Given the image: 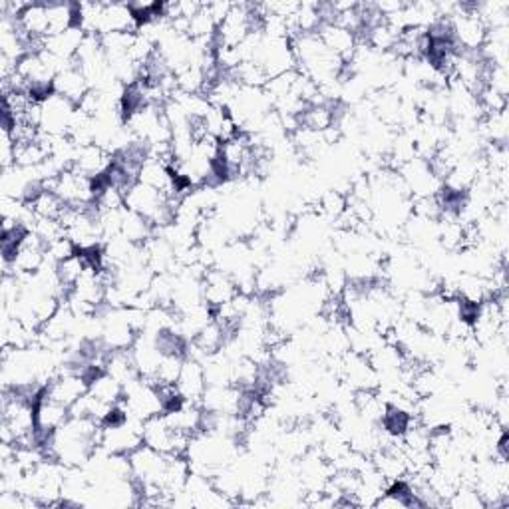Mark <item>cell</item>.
<instances>
[{"instance_id":"3","label":"cell","mask_w":509,"mask_h":509,"mask_svg":"<svg viewBox=\"0 0 509 509\" xmlns=\"http://www.w3.org/2000/svg\"><path fill=\"white\" fill-rule=\"evenodd\" d=\"M192 438L193 436H187V433L177 432L169 426V422L165 420L164 414L144 422V444L162 451V454L185 456Z\"/></svg>"},{"instance_id":"11","label":"cell","mask_w":509,"mask_h":509,"mask_svg":"<svg viewBox=\"0 0 509 509\" xmlns=\"http://www.w3.org/2000/svg\"><path fill=\"white\" fill-rule=\"evenodd\" d=\"M68 418L70 408L50 400L49 396L44 394L36 398V432L40 433L42 440H46L52 432L58 430Z\"/></svg>"},{"instance_id":"1","label":"cell","mask_w":509,"mask_h":509,"mask_svg":"<svg viewBox=\"0 0 509 509\" xmlns=\"http://www.w3.org/2000/svg\"><path fill=\"white\" fill-rule=\"evenodd\" d=\"M120 404L121 408H124L126 416L141 422L159 416V414L165 412L157 384L144 379H136L134 382L124 386V398H121Z\"/></svg>"},{"instance_id":"9","label":"cell","mask_w":509,"mask_h":509,"mask_svg":"<svg viewBox=\"0 0 509 509\" xmlns=\"http://www.w3.org/2000/svg\"><path fill=\"white\" fill-rule=\"evenodd\" d=\"M317 36L328 50H331L335 56H338V58L344 62V66L351 62V58L358 49V44H361L358 34L346 31V28L333 24V22L320 24L318 31H317Z\"/></svg>"},{"instance_id":"2","label":"cell","mask_w":509,"mask_h":509,"mask_svg":"<svg viewBox=\"0 0 509 509\" xmlns=\"http://www.w3.org/2000/svg\"><path fill=\"white\" fill-rule=\"evenodd\" d=\"M44 187L54 192L70 207H92L96 203L98 183L94 179L78 174L76 169H66L58 177L46 182Z\"/></svg>"},{"instance_id":"13","label":"cell","mask_w":509,"mask_h":509,"mask_svg":"<svg viewBox=\"0 0 509 509\" xmlns=\"http://www.w3.org/2000/svg\"><path fill=\"white\" fill-rule=\"evenodd\" d=\"M84 39H86V34H84L82 28L80 26H72V28H68V31H64V32L46 36V39L42 40L40 49L54 54L56 58H60L64 62H74V58H76V54L80 50Z\"/></svg>"},{"instance_id":"21","label":"cell","mask_w":509,"mask_h":509,"mask_svg":"<svg viewBox=\"0 0 509 509\" xmlns=\"http://www.w3.org/2000/svg\"><path fill=\"white\" fill-rule=\"evenodd\" d=\"M446 505L456 507V509H478V507H486L484 499L479 497L478 489L469 484H460L454 494L448 497Z\"/></svg>"},{"instance_id":"12","label":"cell","mask_w":509,"mask_h":509,"mask_svg":"<svg viewBox=\"0 0 509 509\" xmlns=\"http://www.w3.org/2000/svg\"><path fill=\"white\" fill-rule=\"evenodd\" d=\"M90 82L84 76V72L78 68L76 62H72L68 68H64L58 76L54 78L52 92L60 94L66 100H70L72 103H78L86 98V94L90 92Z\"/></svg>"},{"instance_id":"6","label":"cell","mask_w":509,"mask_h":509,"mask_svg":"<svg viewBox=\"0 0 509 509\" xmlns=\"http://www.w3.org/2000/svg\"><path fill=\"white\" fill-rule=\"evenodd\" d=\"M88 392V379L80 372L74 371H64L54 376V379L46 384L42 390L44 396H49L50 400L62 404V406L70 408L72 404H76L84 394Z\"/></svg>"},{"instance_id":"15","label":"cell","mask_w":509,"mask_h":509,"mask_svg":"<svg viewBox=\"0 0 509 509\" xmlns=\"http://www.w3.org/2000/svg\"><path fill=\"white\" fill-rule=\"evenodd\" d=\"M88 394L103 404H110V406H118L124 398V384L116 380L110 372L102 371L88 380Z\"/></svg>"},{"instance_id":"4","label":"cell","mask_w":509,"mask_h":509,"mask_svg":"<svg viewBox=\"0 0 509 509\" xmlns=\"http://www.w3.org/2000/svg\"><path fill=\"white\" fill-rule=\"evenodd\" d=\"M254 62L265 70L269 80L297 70V60L293 54V46H290V39H269V36L263 34Z\"/></svg>"},{"instance_id":"5","label":"cell","mask_w":509,"mask_h":509,"mask_svg":"<svg viewBox=\"0 0 509 509\" xmlns=\"http://www.w3.org/2000/svg\"><path fill=\"white\" fill-rule=\"evenodd\" d=\"M76 103L66 100L60 94L50 92L49 96L40 100V131L52 138L68 136L72 118L76 114Z\"/></svg>"},{"instance_id":"17","label":"cell","mask_w":509,"mask_h":509,"mask_svg":"<svg viewBox=\"0 0 509 509\" xmlns=\"http://www.w3.org/2000/svg\"><path fill=\"white\" fill-rule=\"evenodd\" d=\"M28 205H31V210L34 211L36 217H42V219H58V221L64 215L66 207H68L58 195L50 190H46V187L36 192L32 200L28 201Z\"/></svg>"},{"instance_id":"8","label":"cell","mask_w":509,"mask_h":509,"mask_svg":"<svg viewBox=\"0 0 509 509\" xmlns=\"http://www.w3.org/2000/svg\"><path fill=\"white\" fill-rule=\"evenodd\" d=\"M201 287H203L205 305L211 307V310L219 308L225 303H229L231 299L239 295L237 282L233 281L229 272H225V271L217 269V267H211V269L205 271Z\"/></svg>"},{"instance_id":"19","label":"cell","mask_w":509,"mask_h":509,"mask_svg":"<svg viewBox=\"0 0 509 509\" xmlns=\"http://www.w3.org/2000/svg\"><path fill=\"white\" fill-rule=\"evenodd\" d=\"M348 210V195L341 190H326L317 200V213L326 221H338Z\"/></svg>"},{"instance_id":"20","label":"cell","mask_w":509,"mask_h":509,"mask_svg":"<svg viewBox=\"0 0 509 509\" xmlns=\"http://www.w3.org/2000/svg\"><path fill=\"white\" fill-rule=\"evenodd\" d=\"M86 267H88V257L84 253L72 254V257L64 259L58 263V265H56V272H58V279L66 290V297H68L72 287L76 285L78 279L84 275Z\"/></svg>"},{"instance_id":"7","label":"cell","mask_w":509,"mask_h":509,"mask_svg":"<svg viewBox=\"0 0 509 509\" xmlns=\"http://www.w3.org/2000/svg\"><path fill=\"white\" fill-rule=\"evenodd\" d=\"M112 167H114V154H110L108 149H103L98 144L78 147L76 159H74L72 165V169H76L78 174L94 179L96 183L106 179V175L112 172Z\"/></svg>"},{"instance_id":"16","label":"cell","mask_w":509,"mask_h":509,"mask_svg":"<svg viewBox=\"0 0 509 509\" xmlns=\"http://www.w3.org/2000/svg\"><path fill=\"white\" fill-rule=\"evenodd\" d=\"M128 241L134 245H144L147 239H152L156 235V228L144 217L129 211L128 207L124 210V217H121V233Z\"/></svg>"},{"instance_id":"18","label":"cell","mask_w":509,"mask_h":509,"mask_svg":"<svg viewBox=\"0 0 509 509\" xmlns=\"http://www.w3.org/2000/svg\"><path fill=\"white\" fill-rule=\"evenodd\" d=\"M46 11H49V26H50L49 36L68 31L72 26H78V4L46 3Z\"/></svg>"},{"instance_id":"10","label":"cell","mask_w":509,"mask_h":509,"mask_svg":"<svg viewBox=\"0 0 509 509\" xmlns=\"http://www.w3.org/2000/svg\"><path fill=\"white\" fill-rule=\"evenodd\" d=\"M175 388H177V394L182 396L183 402L197 404V406H200V402L207 388L205 371H203L201 361H197V358H192V356H185L183 369L182 372H179Z\"/></svg>"},{"instance_id":"14","label":"cell","mask_w":509,"mask_h":509,"mask_svg":"<svg viewBox=\"0 0 509 509\" xmlns=\"http://www.w3.org/2000/svg\"><path fill=\"white\" fill-rule=\"evenodd\" d=\"M138 21L131 13L129 4L121 3H103L100 36L112 32H138Z\"/></svg>"}]
</instances>
